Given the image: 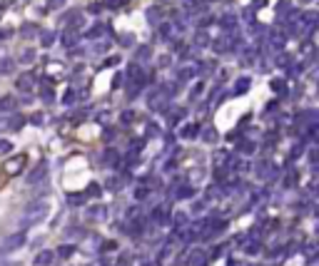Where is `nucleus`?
<instances>
[{"label":"nucleus","mask_w":319,"mask_h":266,"mask_svg":"<svg viewBox=\"0 0 319 266\" xmlns=\"http://www.w3.org/2000/svg\"><path fill=\"white\" fill-rule=\"evenodd\" d=\"M220 25H222L225 30H232V28H235V25H237V15H232V13H227V15H222V18H220Z\"/></svg>","instance_id":"nucleus-8"},{"label":"nucleus","mask_w":319,"mask_h":266,"mask_svg":"<svg viewBox=\"0 0 319 266\" xmlns=\"http://www.w3.org/2000/svg\"><path fill=\"white\" fill-rule=\"evenodd\" d=\"M73 100H75V90H70L65 97H62V102H65V105H73Z\"/></svg>","instance_id":"nucleus-20"},{"label":"nucleus","mask_w":319,"mask_h":266,"mask_svg":"<svg viewBox=\"0 0 319 266\" xmlns=\"http://www.w3.org/2000/svg\"><path fill=\"white\" fill-rule=\"evenodd\" d=\"M264 3H267V0H254L252 5H254V8H264Z\"/></svg>","instance_id":"nucleus-28"},{"label":"nucleus","mask_w":319,"mask_h":266,"mask_svg":"<svg viewBox=\"0 0 319 266\" xmlns=\"http://www.w3.org/2000/svg\"><path fill=\"white\" fill-rule=\"evenodd\" d=\"M100 10H102L100 3H93V5H90V13H100Z\"/></svg>","instance_id":"nucleus-26"},{"label":"nucleus","mask_w":319,"mask_h":266,"mask_svg":"<svg viewBox=\"0 0 319 266\" xmlns=\"http://www.w3.org/2000/svg\"><path fill=\"white\" fill-rule=\"evenodd\" d=\"M33 80H35V77H33L30 72L20 75V77H18V90H20V92H30V90H33Z\"/></svg>","instance_id":"nucleus-4"},{"label":"nucleus","mask_w":319,"mask_h":266,"mask_svg":"<svg viewBox=\"0 0 319 266\" xmlns=\"http://www.w3.org/2000/svg\"><path fill=\"white\" fill-rule=\"evenodd\" d=\"M122 75H115V80H113V87H115V90H117V87H122Z\"/></svg>","instance_id":"nucleus-22"},{"label":"nucleus","mask_w":319,"mask_h":266,"mask_svg":"<svg viewBox=\"0 0 319 266\" xmlns=\"http://www.w3.org/2000/svg\"><path fill=\"white\" fill-rule=\"evenodd\" d=\"M272 90L280 92V95H284V92H287V82H284V80H274V82H272Z\"/></svg>","instance_id":"nucleus-12"},{"label":"nucleus","mask_w":319,"mask_h":266,"mask_svg":"<svg viewBox=\"0 0 319 266\" xmlns=\"http://www.w3.org/2000/svg\"><path fill=\"white\" fill-rule=\"evenodd\" d=\"M23 124H25V117H13L8 127H10V129H20V127H23Z\"/></svg>","instance_id":"nucleus-16"},{"label":"nucleus","mask_w":319,"mask_h":266,"mask_svg":"<svg viewBox=\"0 0 319 266\" xmlns=\"http://www.w3.org/2000/svg\"><path fill=\"white\" fill-rule=\"evenodd\" d=\"M57 254H60V256H70V254H73V247H65V249H60Z\"/></svg>","instance_id":"nucleus-25"},{"label":"nucleus","mask_w":319,"mask_h":266,"mask_svg":"<svg viewBox=\"0 0 319 266\" xmlns=\"http://www.w3.org/2000/svg\"><path fill=\"white\" fill-rule=\"evenodd\" d=\"M62 3H65V0H48L50 8H62Z\"/></svg>","instance_id":"nucleus-23"},{"label":"nucleus","mask_w":319,"mask_h":266,"mask_svg":"<svg viewBox=\"0 0 319 266\" xmlns=\"http://www.w3.org/2000/svg\"><path fill=\"white\" fill-rule=\"evenodd\" d=\"M10 147H13V144H10L8 140H0V152H10Z\"/></svg>","instance_id":"nucleus-21"},{"label":"nucleus","mask_w":319,"mask_h":266,"mask_svg":"<svg viewBox=\"0 0 319 266\" xmlns=\"http://www.w3.org/2000/svg\"><path fill=\"white\" fill-rule=\"evenodd\" d=\"M40 42H42V48H50L53 42H55V33H48V30H42V33H40Z\"/></svg>","instance_id":"nucleus-10"},{"label":"nucleus","mask_w":319,"mask_h":266,"mask_svg":"<svg viewBox=\"0 0 319 266\" xmlns=\"http://www.w3.org/2000/svg\"><path fill=\"white\" fill-rule=\"evenodd\" d=\"M45 169H48L45 164H40V167H35V169H33V174H28V184H35V182L40 179V177H45Z\"/></svg>","instance_id":"nucleus-9"},{"label":"nucleus","mask_w":319,"mask_h":266,"mask_svg":"<svg viewBox=\"0 0 319 266\" xmlns=\"http://www.w3.org/2000/svg\"><path fill=\"white\" fill-rule=\"evenodd\" d=\"M0 72H13V60L10 57H3V60H0Z\"/></svg>","instance_id":"nucleus-14"},{"label":"nucleus","mask_w":319,"mask_h":266,"mask_svg":"<svg viewBox=\"0 0 319 266\" xmlns=\"http://www.w3.org/2000/svg\"><path fill=\"white\" fill-rule=\"evenodd\" d=\"M23 162H25L23 154H20V157H13V160L5 164V172H8V174H18L20 169H23Z\"/></svg>","instance_id":"nucleus-5"},{"label":"nucleus","mask_w":319,"mask_h":266,"mask_svg":"<svg viewBox=\"0 0 319 266\" xmlns=\"http://www.w3.org/2000/svg\"><path fill=\"white\" fill-rule=\"evenodd\" d=\"M33 57H35V53H33V50H25L23 55H20V62H30Z\"/></svg>","instance_id":"nucleus-18"},{"label":"nucleus","mask_w":319,"mask_h":266,"mask_svg":"<svg viewBox=\"0 0 319 266\" xmlns=\"http://www.w3.org/2000/svg\"><path fill=\"white\" fill-rule=\"evenodd\" d=\"M23 244H25V231H18V234H13V236L5 239V244L0 247V254H10V251L20 249Z\"/></svg>","instance_id":"nucleus-2"},{"label":"nucleus","mask_w":319,"mask_h":266,"mask_svg":"<svg viewBox=\"0 0 319 266\" xmlns=\"http://www.w3.org/2000/svg\"><path fill=\"white\" fill-rule=\"evenodd\" d=\"M249 90V77H242V80H237V87H235V92L240 95V92H247Z\"/></svg>","instance_id":"nucleus-13"},{"label":"nucleus","mask_w":319,"mask_h":266,"mask_svg":"<svg viewBox=\"0 0 319 266\" xmlns=\"http://www.w3.org/2000/svg\"><path fill=\"white\" fill-rule=\"evenodd\" d=\"M105 33H108V25H105V23H95L90 30H85V37H100V35H105Z\"/></svg>","instance_id":"nucleus-7"},{"label":"nucleus","mask_w":319,"mask_h":266,"mask_svg":"<svg viewBox=\"0 0 319 266\" xmlns=\"http://www.w3.org/2000/svg\"><path fill=\"white\" fill-rule=\"evenodd\" d=\"M15 97L13 95H3V97H0V112H13V109H15Z\"/></svg>","instance_id":"nucleus-6"},{"label":"nucleus","mask_w":319,"mask_h":266,"mask_svg":"<svg viewBox=\"0 0 319 266\" xmlns=\"http://www.w3.org/2000/svg\"><path fill=\"white\" fill-rule=\"evenodd\" d=\"M50 261H53V254H50V251H40V254L35 256V264H38V266H48Z\"/></svg>","instance_id":"nucleus-11"},{"label":"nucleus","mask_w":319,"mask_h":266,"mask_svg":"<svg viewBox=\"0 0 319 266\" xmlns=\"http://www.w3.org/2000/svg\"><path fill=\"white\" fill-rule=\"evenodd\" d=\"M77 40H80V30H75V28H68L65 33L60 35V42H62V45H65V48H73Z\"/></svg>","instance_id":"nucleus-3"},{"label":"nucleus","mask_w":319,"mask_h":266,"mask_svg":"<svg viewBox=\"0 0 319 266\" xmlns=\"http://www.w3.org/2000/svg\"><path fill=\"white\" fill-rule=\"evenodd\" d=\"M135 57H137V60H147V57H150V48H147V45H142V48H137V53H135Z\"/></svg>","instance_id":"nucleus-15"},{"label":"nucleus","mask_w":319,"mask_h":266,"mask_svg":"<svg viewBox=\"0 0 319 266\" xmlns=\"http://www.w3.org/2000/svg\"><path fill=\"white\" fill-rule=\"evenodd\" d=\"M48 212H50L48 202H33V204H28L25 212H23V216H20V229H28V227L38 224V221H42V219L48 216Z\"/></svg>","instance_id":"nucleus-1"},{"label":"nucleus","mask_w":319,"mask_h":266,"mask_svg":"<svg viewBox=\"0 0 319 266\" xmlns=\"http://www.w3.org/2000/svg\"><path fill=\"white\" fill-rule=\"evenodd\" d=\"M30 122H35V124H40V122H42V115H33V117H30Z\"/></svg>","instance_id":"nucleus-27"},{"label":"nucleus","mask_w":319,"mask_h":266,"mask_svg":"<svg viewBox=\"0 0 319 266\" xmlns=\"http://www.w3.org/2000/svg\"><path fill=\"white\" fill-rule=\"evenodd\" d=\"M117 62H120V57H108L102 62V68H113V65H117Z\"/></svg>","instance_id":"nucleus-19"},{"label":"nucleus","mask_w":319,"mask_h":266,"mask_svg":"<svg viewBox=\"0 0 319 266\" xmlns=\"http://www.w3.org/2000/svg\"><path fill=\"white\" fill-rule=\"evenodd\" d=\"M23 37H30V35H35V28H23V33H20Z\"/></svg>","instance_id":"nucleus-24"},{"label":"nucleus","mask_w":319,"mask_h":266,"mask_svg":"<svg viewBox=\"0 0 319 266\" xmlns=\"http://www.w3.org/2000/svg\"><path fill=\"white\" fill-rule=\"evenodd\" d=\"M3 35H5V33H0V37H3Z\"/></svg>","instance_id":"nucleus-29"},{"label":"nucleus","mask_w":319,"mask_h":266,"mask_svg":"<svg viewBox=\"0 0 319 266\" xmlns=\"http://www.w3.org/2000/svg\"><path fill=\"white\" fill-rule=\"evenodd\" d=\"M207 42H209V37H207L205 33H197V45H200V48H205Z\"/></svg>","instance_id":"nucleus-17"}]
</instances>
